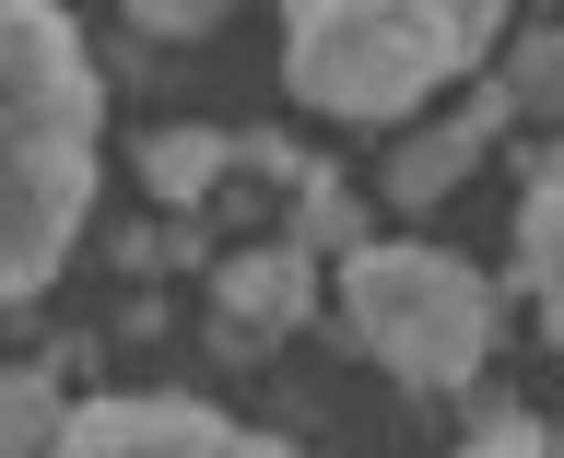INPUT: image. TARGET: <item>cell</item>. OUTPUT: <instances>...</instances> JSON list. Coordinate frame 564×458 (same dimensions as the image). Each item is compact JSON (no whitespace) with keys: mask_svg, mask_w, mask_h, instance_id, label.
<instances>
[{"mask_svg":"<svg viewBox=\"0 0 564 458\" xmlns=\"http://www.w3.org/2000/svg\"><path fill=\"white\" fill-rule=\"evenodd\" d=\"M518 282L541 306V329L564 341V153L529 176V200H518Z\"/></svg>","mask_w":564,"mask_h":458,"instance_id":"cell-7","label":"cell"},{"mask_svg":"<svg viewBox=\"0 0 564 458\" xmlns=\"http://www.w3.org/2000/svg\"><path fill=\"white\" fill-rule=\"evenodd\" d=\"M506 118H518V106H506V83H482V95L458 106V118L412 130V141H400V165H388V200H400V211H435V200L458 188V176L482 165V141L506 130Z\"/></svg>","mask_w":564,"mask_h":458,"instance_id":"cell-5","label":"cell"},{"mask_svg":"<svg viewBox=\"0 0 564 458\" xmlns=\"http://www.w3.org/2000/svg\"><path fill=\"white\" fill-rule=\"evenodd\" d=\"M494 83H506V106H518V118H564V24H529L518 47H506V70H494Z\"/></svg>","mask_w":564,"mask_h":458,"instance_id":"cell-10","label":"cell"},{"mask_svg":"<svg viewBox=\"0 0 564 458\" xmlns=\"http://www.w3.org/2000/svg\"><path fill=\"white\" fill-rule=\"evenodd\" d=\"M294 200H306V223H294V247H306V259H317V247H341V259L365 247V236H352V188H341V165H306V188H294Z\"/></svg>","mask_w":564,"mask_h":458,"instance_id":"cell-11","label":"cell"},{"mask_svg":"<svg viewBox=\"0 0 564 458\" xmlns=\"http://www.w3.org/2000/svg\"><path fill=\"white\" fill-rule=\"evenodd\" d=\"M130 24H141V35H212L224 12H212V0H141Z\"/></svg>","mask_w":564,"mask_h":458,"instance_id":"cell-12","label":"cell"},{"mask_svg":"<svg viewBox=\"0 0 564 458\" xmlns=\"http://www.w3.org/2000/svg\"><path fill=\"white\" fill-rule=\"evenodd\" d=\"M59 423H70L59 364H0V458H47Z\"/></svg>","mask_w":564,"mask_h":458,"instance_id":"cell-9","label":"cell"},{"mask_svg":"<svg viewBox=\"0 0 564 458\" xmlns=\"http://www.w3.org/2000/svg\"><path fill=\"white\" fill-rule=\"evenodd\" d=\"M494 47H506L494 0H294L282 12V83L352 130H400L435 83L482 70Z\"/></svg>","mask_w":564,"mask_h":458,"instance_id":"cell-2","label":"cell"},{"mask_svg":"<svg viewBox=\"0 0 564 458\" xmlns=\"http://www.w3.org/2000/svg\"><path fill=\"white\" fill-rule=\"evenodd\" d=\"M47 458H294V447L224 423L212 400H165V388H141V400H83V412L59 423V447H47Z\"/></svg>","mask_w":564,"mask_h":458,"instance_id":"cell-4","label":"cell"},{"mask_svg":"<svg viewBox=\"0 0 564 458\" xmlns=\"http://www.w3.org/2000/svg\"><path fill=\"white\" fill-rule=\"evenodd\" d=\"M212 306L236 317V341H259V329H306V317H317V259L294 236H282V247H236V259L212 271Z\"/></svg>","mask_w":564,"mask_h":458,"instance_id":"cell-6","label":"cell"},{"mask_svg":"<svg viewBox=\"0 0 564 458\" xmlns=\"http://www.w3.org/2000/svg\"><path fill=\"white\" fill-rule=\"evenodd\" d=\"M224 165H236V130H153L141 141V188L165 211H200L224 188Z\"/></svg>","mask_w":564,"mask_h":458,"instance_id":"cell-8","label":"cell"},{"mask_svg":"<svg viewBox=\"0 0 564 458\" xmlns=\"http://www.w3.org/2000/svg\"><path fill=\"white\" fill-rule=\"evenodd\" d=\"M458 458H541V435H529L518 412H494V423H482V435H470V447H458Z\"/></svg>","mask_w":564,"mask_h":458,"instance_id":"cell-13","label":"cell"},{"mask_svg":"<svg viewBox=\"0 0 564 458\" xmlns=\"http://www.w3.org/2000/svg\"><path fill=\"white\" fill-rule=\"evenodd\" d=\"M341 317L400 388H470L494 364V282L447 247H352L341 259Z\"/></svg>","mask_w":564,"mask_h":458,"instance_id":"cell-3","label":"cell"},{"mask_svg":"<svg viewBox=\"0 0 564 458\" xmlns=\"http://www.w3.org/2000/svg\"><path fill=\"white\" fill-rule=\"evenodd\" d=\"M95 130L106 83L70 12L0 0V306L47 294L70 236L95 223Z\"/></svg>","mask_w":564,"mask_h":458,"instance_id":"cell-1","label":"cell"}]
</instances>
